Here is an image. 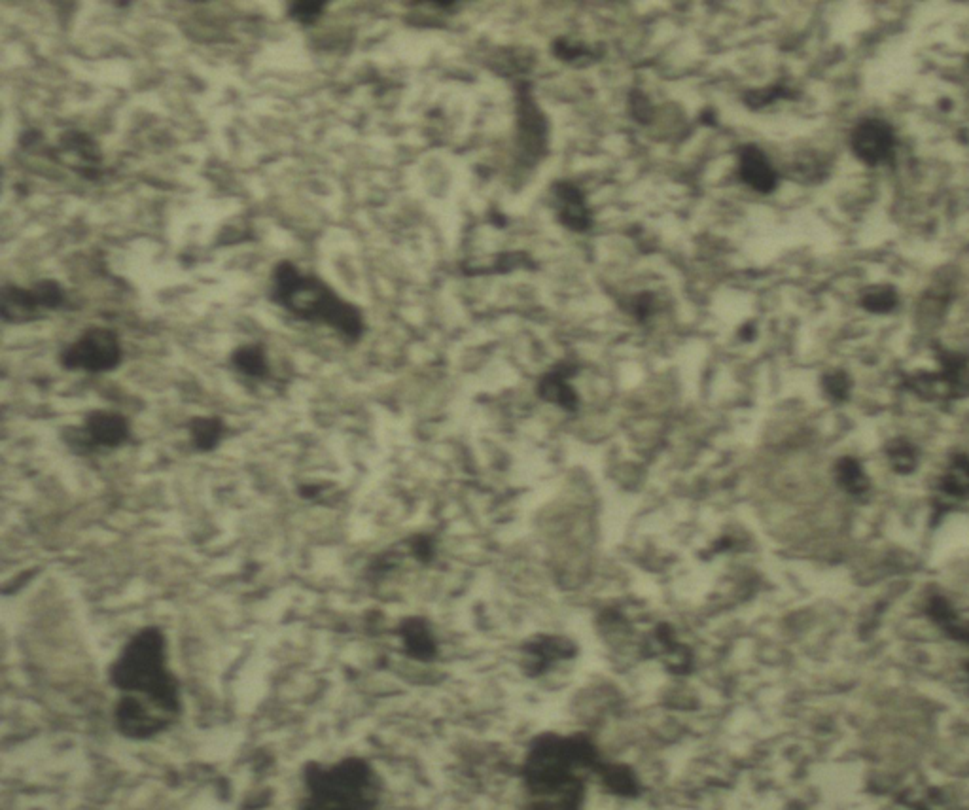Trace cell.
Masks as SVG:
<instances>
[{
	"instance_id": "cell-12",
	"label": "cell",
	"mask_w": 969,
	"mask_h": 810,
	"mask_svg": "<svg viewBox=\"0 0 969 810\" xmlns=\"http://www.w3.org/2000/svg\"><path fill=\"white\" fill-rule=\"evenodd\" d=\"M739 177L759 194H771L778 184L775 167L754 144H746L739 150Z\"/></svg>"
},
{
	"instance_id": "cell-20",
	"label": "cell",
	"mask_w": 969,
	"mask_h": 810,
	"mask_svg": "<svg viewBox=\"0 0 969 810\" xmlns=\"http://www.w3.org/2000/svg\"><path fill=\"white\" fill-rule=\"evenodd\" d=\"M837 481L846 493L862 494L867 491V477H865L862 466L854 458H843L837 464Z\"/></svg>"
},
{
	"instance_id": "cell-4",
	"label": "cell",
	"mask_w": 969,
	"mask_h": 810,
	"mask_svg": "<svg viewBox=\"0 0 969 810\" xmlns=\"http://www.w3.org/2000/svg\"><path fill=\"white\" fill-rule=\"evenodd\" d=\"M305 795L300 810H377L381 778L370 761L347 756L332 763L307 761L301 769Z\"/></svg>"
},
{
	"instance_id": "cell-19",
	"label": "cell",
	"mask_w": 969,
	"mask_h": 810,
	"mask_svg": "<svg viewBox=\"0 0 969 810\" xmlns=\"http://www.w3.org/2000/svg\"><path fill=\"white\" fill-rule=\"evenodd\" d=\"M943 491L956 498H968L969 496V458L956 457L952 460V466L943 477L941 483Z\"/></svg>"
},
{
	"instance_id": "cell-7",
	"label": "cell",
	"mask_w": 969,
	"mask_h": 810,
	"mask_svg": "<svg viewBox=\"0 0 969 810\" xmlns=\"http://www.w3.org/2000/svg\"><path fill=\"white\" fill-rule=\"evenodd\" d=\"M112 718L116 731L129 740L154 739L177 722L175 718L167 716L156 706L135 695H120L114 705Z\"/></svg>"
},
{
	"instance_id": "cell-30",
	"label": "cell",
	"mask_w": 969,
	"mask_h": 810,
	"mask_svg": "<svg viewBox=\"0 0 969 810\" xmlns=\"http://www.w3.org/2000/svg\"><path fill=\"white\" fill-rule=\"evenodd\" d=\"M824 388L833 400H845L848 394V377L845 373H831L824 379Z\"/></svg>"
},
{
	"instance_id": "cell-11",
	"label": "cell",
	"mask_w": 969,
	"mask_h": 810,
	"mask_svg": "<svg viewBox=\"0 0 969 810\" xmlns=\"http://www.w3.org/2000/svg\"><path fill=\"white\" fill-rule=\"evenodd\" d=\"M852 148L858 158L867 163H879L892 154L894 133L879 120H867L856 127L852 135Z\"/></svg>"
},
{
	"instance_id": "cell-16",
	"label": "cell",
	"mask_w": 969,
	"mask_h": 810,
	"mask_svg": "<svg viewBox=\"0 0 969 810\" xmlns=\"http://www.w3.org/2000/svg\"><path fill=\"white\" fill-rule=\"evenodd\" d=\"M527 655L534 674H542L551 663L574 655V648L568 640L559 636H542L527 646Z\"/></svg>"
},
{
	"instance_id": "cell-23",
	"label": "cell",
	"mask_w": 969,
	"mask_h": 810,
	"mask_svg": "<svg viewBox=\"0 0 969 810\" xmlns=\"http://www.w3.org/2000/svg\"><path fill=\"white\" fill-rule=\"evenodd\" d=\"M326 6L328 2H290L288 4V16L298 21L300 25H313L317 23L318 19L322 18V14L326 12Z\"/></svg>"
},
{
	"instance_id": "cell-10",
	"label": "cell",
	"mask_w": 969,
	"mask_h": 810,
	"mask_svg": "<svg viewBox=\"0 0 969 810\" xmlns=\"http://www.w3.org/2000/svg\"><path fill=\"white\" fill-rule=\"evenodd\" d=\"M0 317L8 324H27L46 317L35 288L6 284L0 290Z\"/></svg>"
},
{
	"instance_id": "cell-18",
	"label": "cell",
	"mask_w": 969,
	"mask_h": 810,
	"mask_svg": "<svg viewBox=\"0 0 969 810\" xmlns=\"http://www.w3.org/2000/svg\"><path fill=\"white\" fill-rule=\"evenodd\" d=\"M61 146L65 150H69L72 154H76L78 158H82V161L88 165V169L82 173L84 177L97 178L99 177V171L95 169V165L101 163V150H99V144L93 141L89 135L82 133V131H67L63 133L61 137Z\"/></svg>"
},
{
	"instance_id": "cell-15",
	"label": "cell",
	"mask_w": 969,
	"mask_h": 810,
	"mask_svg": "<svg viewBox=\"0 0 969 810\" xmlns=\"http://www.w3.org/2000/svg\"><path fill=\"white\" fill-rule=\"evenodd\" d=\"M186 430H188L190 445H192L195 453L209 455L212 451H216L220 447V443L224 441L228 426L224 423V419L218 417V415H199V417H192L188 421Z\"/></svg>"
},
{
	"instance_id": "cell-25",
	"label": "cell",
	"mask_w": 969,
	"mask_h": 810,
	"mask_svg": "<svg viewBox=\"0 0 969 810\" xmlns=\"http://www.w3.org/2000/svg\"><path fill=\"white\" fill-rule=\"evenodd\" d=\"M629 112H631L633 120L640 125H650L655 120V108H653L652 101L640 89H633L629 93Z\"/></svg>"
},
{
	"instance_id": "cell-9",
	"label": "cell",
	"mask_w": 969,
	"mask_h": 810,
	"mask_svg": "<svg viewBox=\"0 0 969 810\" xmlns=\"http://www.w3.org/2000/svg\"><path fill=\"white\" fill-rule=\"evenodd\" d=\"M551 190L557 199L559 222L564 228L576 233H585L593 228V216L585 203V195L574 182L559 180Z\"/></svg>"
},
{
	"instance_id": "cell-2",
	"label": "cell",
	"mask_w": 969,
	"mask_h": 810,
	"mask_svg": "<svg viewBox=\"0 0 969 810\" xmlns=\"http://www.w3.org/2000/svg\"><path fill=\"white\" fill-rule=\"evenodd\" d=\"M597 763L593 744L583 737L547 735L536 742L525 763V784L532 810H580L582 771Z\"/></svg>"
},
{
	"instance_id": "cell-17",
	"label": "cell",
	"mask_w": 969,
	"mask_h": 810,
	"mask_svg": "<svg viewBox=\"0 0 969 810\" xmlns=\"http://www.w3.org/2000/svg\"><path fill=\"white\" fill-rule=\"evenodd\" d=\"M231 366L243 377L252 381H264L269 377V360L262 343H247L237 347L230 356Z\"/></svg>"
},
{
	"instance_id": "cell-6",
	"label": "cell",
	"mask_w": 969,
	"mask_h": 810,
	"mask_svg": "<svg viewBox=\"0 0 969 810\" xmlns=\"http://www.w3.org/2000/svg\"><path fill=\"white\" fill-rule=\"evenodd\" d=\"M124 360L120 335L105 326L88 328L59 354V366L67 371L108 373Z\"/></svg>"
},
{
	"instance_id": "cell-28",
	"label": "cell",
	"mask_w": 969,
	"mask_h": 810,
	"mask_svg": "<svg viewBox=\"0 0 969 810\" xmlns=\"http://www.w3.org/2000/svg\"><path fill=\"white\" fill-rule=\"evenodd\" d=\"M784 95H788V91L782 88V86H773V88L767 89H754V91H748V93L744 95V103H746L748 108L758 110V108H761V106L769 105V103H773V101L780 99V97H784Z\"/></svg>"
},
{
	"instance_id": "cell-29",
	"label": "cell",
	"mask_w": 969,
	"mask_h": 810,
	"mask_svg": "<svg viewBox=\"0 0 969 810\" xmlns=\"http://www.w3.org/2000/svg\"><path fill=\"white\" fill-rule=\"evenodd\" d=\"M629 311L640 322H646L657 311V298L653 296L652 292H640L629 300Z\"/></svg>"
},
{
	"instance_id": "cell-21",
	"label": "cell",
	"mask_w": 969,
	"mask_h": 810,
	"mask_svg": "<svg viewBox=\"0 0 969 810\" xmlns=\"http://www.w3.org/2000/svg\"><path fill=\"white\" fill-rule=\"evenodd\" d=\"M551 52L555 57H559L564 63H576V61H595L599 59L600 53L593 52L589 50L587 46H583L580 42H572L570 38H555V42L551 44Z\"/></svg>"
},
{
	"instance_id": "cell-24",
	"label": "cell",
	"mask_w": 969,
	"mask_h": 810,
	"mask_svg": "<svg viewBox=\"0 0 969 810\" xmlns=\"http://www.w3.org/2000/svg\"><path fill=\"white\" fill-rule=\"evenodd\" d=\"M890 460H892V466L901 472V474H907V472H913L915 466H917V453L913 449L911 443L907 441H894L890 445Z\"/></svg>"
},
{
	"instance_id": "cell-26",
	"label": "cell",
	"mask_w": 969,
	"mask_h": 810,
	"mask_svg": "<svg viewBox=\"0 0 969 810\" xmlns=\"http://www.w3.org/2000/svg\"><path fill=\"white\" fill-rule=\"evenodd\" d=\"M896 292L888 286H881V288H873L869 290L864 296V305L873 311V313H886L890 309L896 307Z\"/></svg>"
},
{
	"instance_id": "cell-1",
	"label": "cell",
	"mask_w": 969,
	"mask_h": 810,
	"mask_svg": "<svg viewBox=\"0 0 969 810\" xmlns=\"http://www.w3.org/2000/svg\"><path fill=\"white\" fill-rule=\"evenodd\" d=\"M106 676L120 695L141 697L175 720L182 716V686L167 665V636L156 625L127 638Z\"/></svg>"
},
{
	"instance_id": "cell-22",
	"label": "cell",
	"mask_w": 969,
	"mask_h": 810,
	"mask_svg": "<svg viewBox=\"0 0 969 810\" xmlns=\"http://www.w3.org/2000/svg\"><path fill=\"white\" fill-rule=\"evenodd\" d=\"M36 296L38 300L42 303L44 311L50 313V311H57V309H63L65 303H67V292L65 288L53 279H46V281H38L35 286Z\"/></svg>"
},
{
	"instance_id": "cell-3",
	"label": "cell",
	"mask_w": 969,
	"mask_h": 810,
	"mask_svg": "<svg viewBox=\"0 0 969 810\" xmlns=\"http://www.w3.org/2000/svg\"><path fill=\"white\" fill-rule=\"evenodd\" d=\"M269 298L292 317L332 328L345 343H358L366 334V318L360 307L343 300L332 286L292 262H281L271 275Z\"/></svg>"
},
{
	"instance_id": "cell-14",
	"label": "cell",
	"mask_w": 969,
	"mask_h": 810,
	"mask_svg": "<svg viewBox=\"0 0 969 810\" xmlns=\"http://www.w3.org/2000/svg\"><path fill=\"white\" fill-rule=\"evenodd\" d=\"M576 371L578 368L572 364H559L547 371L536 388L538 396L547 404L559 405L564 411L574 413L580 407V396L570 385V377H574Z\"/></svg>"
},
{
	"instance_id": "cell-27",
	"label": "cell",
	"mask_w": 969,
	"mask_h": 810,
	"mask_svg": "<svg viewBox=\"0 0 969 810\" xmlns=\"http://www.w3.org/2000/svg\"><path fill=\"white\" fill-rule=\"evenodd\" d=\"M407 551L415 561L428 564L436 557V542L430 534H415L407 540Z\"/></svg>"
},
{
	"instance_id": "cell-8",
	"label": "cell",
	"mask_w": 969,
	"mask_h": 810,
	"mask_svg": "<svg viewBox=\"0 0 969 810\" xmlns=\"http://www.w3.org/2000/svg\"><path fill=\"white\" fill-rule=\"evenodd\" d=\"M549 125L527 82L517 84V148L521 161L534 165L547 152Z\"/></svg>"
},
{
	"instance_id": "cell-13",
	"label": "cell",
	"mask_w": 969,
	"mask_h": 810,
	"mask_svg": "<svg viewBox=\"0 0 969 810\" xmlns=\"http://www.w3.org/2000/svg\"><path fill=\"white\" fill-rule=\"evenodd\" d=\"M407 657L428 663L438 655V642L424 617H404L396 629Z\"/></svg>"
},
{
	"instance_id": "cell-5",
	"label": "cell",
	"mask_w": 969,
	"mask_h": 810,
	"mask_svg": "<svg viewBox=\"0 0 969 810\" xmlns=\"http://www.w3.org/2000/svg\"><path fill=\"white\" fill-rule=\"evenodd\" d=\"M129 419L108 409H93L80 426H65L61 440L74 455L89 457L101 451H116L131 441Z\"/></svg>"
}]
</instances>
